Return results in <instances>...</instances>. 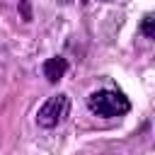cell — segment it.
I'll return each mask as SVG.
<instances>
[{
    "instance_id": "obj_4",
    "label": "cell",
    "mask_w": 155,
    "mask_h": 155,
    "mask_svg": "<svg viewBox=\"0 0 155 155\" xmlns=\"http://www.w3.org/2000/svg\"><path fill=\"white\" fill-rule=\"evenodd\" d=\"M140 31H143V36L155 39V15H145V17H143V22H140Z\"/></svg>"
},
{
    "instance_id": "obj_2",
    "label": "cell",
    "mask_w": 155,
    "mask_h": 155,
    "mask_svg": "<svg viewBox=\"0 0 155 155\" xmlns=\"http://www.w3.org/2000/svg\"><path fill=\"white\" fill-rule=\"evenodd\" d=\"M68 111H70V97L63 94V92H61V94H53V97H48V99L39 107V111H36V124H39L41 128H56L58 124L65 121Z\"/></svg>"
},
{
    "instance_id": "obj_3",
    "label": "cell",
    "mask_w": 155,
    "mask_h": 155,
    "mask_svg": "<svg viewBox=\"0 0 155 155\" xmlns=\"http://www.w3.org/2000/svg\"><path fill=\"white\" fill-rule=\"evenodd\" d=\"M41 70H44V78L48 82H58L65 75V70H68V61L61 58V56H51V58L44 61V68Z\"/></svg>"
},
{
    "instance_id": "obj_1",
    "label": "cell",
    "mask_w": 155,
    "mask_h": 155,
    "mask_svg": "<svg viewBox=\"0 0 155 155\" xmlns=\"http://www.w3.org/2000/svg\"><path fill=\"white\" fill-rule=\"evenodd\" d=\"M87 107H90L92 114L104 116V119L124 116V114L131 109L128 99H126L121 92H116V90H97V92H92V94L87 97Z\"/></svg>"
}]
</instances>
